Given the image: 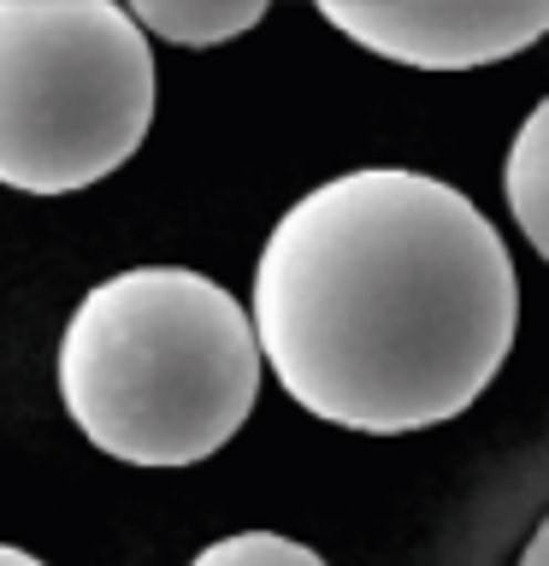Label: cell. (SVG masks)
Returning a JSON list of instances; mask_svg holds the SVG:
<instances>
[{"label": "cell", "mask_w": 549, "mask_h": 566, "mask_svg": "<svg viewBox=\"0 0 549 566\" xmlns=\"http://www.w3.org/2000/svg\"><path fill=\"white\" fill-rule=\"evenodd\" d=\"M248 318L296 407L336 431L407 437L490 389L520 331V277L455 184L361 166L283 207Z\"/></svg>", "instance_id": "6da1fadb"}, {"label": "cell", "mask_w": 549, "mask_h": 566, "mask_svg": "<svg viewBox=\"0 0 549 566\" xmlns=\"http://www.w3.org/2000/svg\"><path fill=\"white\" fill-rule=\"evenodd\" d=\"M255 318L189 265H131L71 307L53 378L71 424L142 472L213 460L260 396Z\"/></svg>", "instance_id": "7a4b0ae2"}, {"label": "cell", "mask_w": 549, "mask_h": 566, "mask_svg": "<svg viewBox=\"0 0 549 566\" xmlns=\"http://www.w3.org/2000/svg\"><path fill=\"white\" fill-rule=\"evenodd\" d=\"M154 124V42L118 0H0V189L77 195Z\"/></svg>", "instance_id": "3957f363"}, {"label": "cell", "mask_w": 549, "mask_h": 566, "mask_svg": "<svg viewBox=\"0 0 549 566\" xmlns=\"http://www.w3.org/2000/svg\"><path fill=\"white\" fill-rule=\"evenodd\" d=\"M331 30L354 48L414 71H478L538 48L549 35V7H319Z\"/></svg>", "instance_id": "277c9868"}, {"label": "cell", "mask_w": 549, "mask_h": 566, "mask_svg": "<svg viewBox=\"0 0 549 566\" xmlns=\"http://www.w3.org/2000/svg\"><path fill=\"white\" fill-rule=\"evenodd\" d=\"M503 201L514 212V224H520V237L538 248V260L549 265V95L520 118V130L508 142Z\"/></svg>", "instance_id": "5b68a950"}, {"label": "cell", "mask_w": 549, "mask_h": 566, "mask_svg": "<svg viewBox=\"0 0 549 566\" xmlns=\"http://www.w3.org/2000/svg\"><path fill=\"white\" fill-rule=\"evenodd\" d=\"M131 18L142 24V35H159L172 48H225L242 30H255L266 7L260 0H136Z\"/></svg>", "instance_id": "8992f818"}, {"label": "cell", "mask_w": 549, "mask_h": 566, "mask_svg": "<svg viewBox=\"0 0 549 566\" xmlns=\"http://www.w3.org/2000/svg\"><path fill=\"white\" fill-rule=\"evenodd\" d=\"M189 566H325V555L278 531H237V537L207 543Z\"/></svg>", "instance_id": "52a82bcc"}, {"label": "cell", "mask_w": 549, "mask_h": 566, "mask_svg": "<svg viewBox=\"0 0 549 566\" xmlns=\"http://www.w3.org/2000/svg\"><path fill=\"white\" fill-rule=\"evenodd\" d=\"M514 566H549V513L538 520V531L526 537V548H520V560H514Z\"/></svg>", "instance_id": "ba28073f"}, {"label": "cell", "mask_w": 549, "mask_h": 566, "mask_svg": "<svg viewBox=\"0 0 549 566\" xmlns=\"http://www.w3.org/2000/svg\"><path fill=\"white\" fill-rule=\"evenodd\" d=\"M0 566H48V560L30 555V548H18V543H0Z\"/></svg>", "instance_id": "9c48e42d"}]
</instances>
